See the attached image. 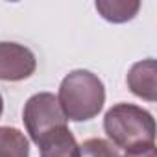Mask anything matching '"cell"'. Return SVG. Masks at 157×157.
<instances>
[{"instance_id": "cell-1", "label": "cell", "mask_w": 157, "mask_h": 157, "mask_svg": "<svg viewBox=\"0 0 157 157\" xmlns=\"http://www.w3.org/2000/svg\"><path fill=\"white\" fill-rule=\"evenodd\" d=\"M56 98L67 120L85 122L98 117L102 111L105 104V87L91 70L76 68L63 78Z\"/></svg>"}, {"instance_id": "cell-2", "label": "cell", "mask_w": 157, "mask_h": 157, "mask_svg": "<svg viewBox=\"0 0 157 157\" xmlns=\"http://www.w3.org/2000/svg\"><path fill=\"white\" fill-rule=\"evenodd\" d=\"M104 131L115 148L126 151L155 146L153 115L135 104H115L104 117Z\"/></svg>"}, {"instance_id": "cell-3", "label": "cell", "mask_w": 157, "mask_h": 157, "mask_svg": "<svg viewBox=\"0 0 157 157\" xmlns=\"http://www.w3.org/2000/svg\"><path fill=\"white\" fill-rule=\"evenodd\" d=\"M22 122L30 139L37 144L46 133L56 128L67 126V118L57 104V98L52 93H37L28 98L22 111Z\"/></svg>"}, {"instance_id": "cell-4", "label": "cell", "mask_w": 157, "mask_h": 157, "mask_svg": "<svg viewBox=\"0 0 157 157\" xmlns=\"http://www.w3.org/2000/svg\"><path fill=\"white\" fill-rule=\"evenodd\" d=\"M37 68L35 54L19 43L0 41V80L22 82Z\"/></svg>"}, {"instance_id": "cell-5", "label": "cell", "mask_w": 157, "mask_h": 157, "mask_svg": "<svg viewBox=\"0 0 157 157\" xmlns=\"http://www.w3.org/2000/svg\"><path fill=\"white\" fill-rule=\"evenodd\" d=\"M126 82H128L129 91L135 96L146 102H155L157 100V63L155 59L148 57V59L133 63L128 72Z\"/></svg>"}, {"instance_id": "cell-6", "label": "cell", "mask_w": 157, "mask_h": 157, "mask_svg": "<svg viewBox=\"0 0 157 157\" xmlns=\"http://www.w3.org/2000/svg\"><path fill=\"white\" fill-rule=\"evenodd\" d=\"M41 157H80V144L68 126H61L46 133L39 142Z\"/></svg>"}, {"instance_id": "cell-7", "label": "cell", "mask_w": 157, "mask_h": 157, "mask_svg": "<svg viewBox=\"0 0 157 157\" xmlns=\"http://www.w3.org/2000/svg\"><path fill=\"white\" fill-rule=\"evenodd\" d=\"M94 6L102 19L113 24H122L135 19L140 10L139 0H96Z\"/></svg>"}, {"instance_id": "cell-8", "label": "cell", "mask_w": 157, "mask_h": 157, "mask_svg": "<svg viewBox=\"0 0 157 157\" xmlns=\"http://www.w3.org/2000/svg\"><path fill=\"white\" fill-rule=\"evenodd\" d=\"M0 157H30V144L21 129L0 126Z\"/></svg>"}, {"instance_id": "cell-9", "label": "cell", "mask_w": 157, "mask_h": 157, "mask_svg": "<svg viewBox=\"0 0 157 157\" xmlns=\"http://www.w3.org/2000/svg\"><path fill=\"white\" fill-rule=\"evenodd\" d=\"M80 157H120V153L105 139H87L80 144Z\"/></svg>"}, {"instance_id": "cell-10", "label": "cell", "mask_w": 157, "mask_h": 157, "mask_svg": "<svg viewBox=\"0 0 157 157\" xmlns=\"http://www.w3.org/2000/svg\"><path fill=\"white\" fill-rule=\"evenodd\" d=\"M124 157H157V151H155V146H150V148H144V150L126 151Z\"/></svg>"}, {"instance_id": "cell-11", "label": "cell", "mask_w": 157, "mask_h": 157, "mask_svg": "<svg viewBox=\"0 0 157 157\" xmlns=\"http://www.w3.org/2000/svg\"><path fill=\"white\" fill-rule=\"evenodd\" d=\"M2 111H4V100H2V94H0V117H2Z\"/></svg>"}]
</instances>
